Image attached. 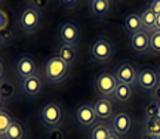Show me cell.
<instances>
[{"mask_svg":"<svg viewBox=\"0 0 160 139\" xmlns=\"http://www.w3.org/2000/svg\"><path fill=\"white\" fill-rule=\"evenodd\" d=\"M70 68L71 67L65 61L58 58L57 55L48 56L45 59V62H43V75L49 83L58 84V83H62L68 77Z\"/></svg>","mask_w":160,"mask_h":139,"instance_id":"1","label":"cell"},{"mask_svg":"<svg viewBox=\"0 0 160 139\" xmlns=\"http://www.w3.org/2000/svg\"><path fill=\"white\" fill-rule=\"evenodd\" d=\"M116 52L114 43L111 39L105 37V36H99L97 39H93L89 46V55L93 62L98 64H108L113 59Z\"/></svg>","mask_w":160,"mask_h":139,"instance_id":"2","label":"cell"},{"mask_svg":"<svg viewBox=\"0 0 160 139\" xmlns=\"http://www.w3.org/2000/svg\"><path fill=\"white\" fill-rule=\"evenodd\" d=\"M18 24L24 34H33L42 27V12L31 5H25L19 12Z\"/></svg>","mask_w":160,"mask_h":139,"instance_id":"3","label":"cell"},{"mask_svg":"<svg viewBox=\"0 0 160 139\" xmlns=\"http://www.w3.org/2000/svg\"><path fill=\"white\" fill-rule=\"evenodd\" d=\"M64 118V110L58 102H46L40 108V122L48 130H57Z\"/></svg>","mask_w":160,"mask_h":139,"instance_id":"4","label":"cell"},{"mask_svg":"<svg viewBox=\"0 0 160 139\" xmlns=\"http://www.w3.org/2000/svg\"><path fill=\"white\" fill-rule=\"evenodd\" d=\"M117 84H119V81L116 79L114 71H108V70L98 73L93 79V90L99 98L111 99Z\"/></svg>","mask_w":160,"mask_h":139,"instance_id":"5","label":"cell"},{"mask_svg":"<svg viewBox=\"0 0 160 139\" xmlns=\"http://www.w3.org/2000/svg\"><path fill=\"white\" fill-rule=\"evenodd\" d=\"M80 27L79 24L74 22V21H62L58 27L57 31V37L59 45H65V46H73L77 47L80 41Z\"/></svg>","mask_w":160,"mask_h":139,"instance_id":"6","label":"cell"},{"mask_svg":"<svg viewBox=\"0 0 160 139\" xmlns=\"http://www.w3.org/2000/svg\"><path fill=\"white\" fill-rule=\"evenodd\" d=\"M160 84L159 80V71L153 67H144L139 70L137 79L138 90H141L142 93H153L156 87Z\"/></svg>","mask_w":160,"mask_h":139,"instance_id":"7","label":"cell"},{"mask_svg":"<svg viewBox=\"0 0 160 139\" xmlns=\"http://www.w3.org/2000/svg\"><path fill=\"white\" fill-rule=\"evenodd\" d=\"M13 70H15V74H17L21 80H27L30 77L37 75L39 67H37V61H36L31 55L22 53V55H19V56L15 59Z\"/></svg>","mask_w":160,"mask_h":139,"instance_id":"8","label":"cell"},{"mask_svg":"<svg viewBox=\"0 0 160 139\" xmlns=\"http://www.w3.org/2000/svg\"><path fill=\"white\" fill-rule=\"evenodd\" d=\"M74 120L82 129H92L98 123L97 113L92 104H80L74 110Z\"/></svg>","mask_w":160,"mask_h":139,"instance_id":"9","label":"cell"},{"mask_svg":"<svg viewBox=\"0 0 160 139\" xmlns=\"http://www.w3.org/2000/svg\"><path fill=\"white\" fill-rule=\"evenodd\" d=\"M138 73H139V70L137 68V65L129 62V61L119 62L114 68V75L117 79V81L129 84V86H135L137 84Z\"/></svg>","mask_w":160,"mask_h":139,"instance_id":"10","label":"cell"},{"mask_svg":"<svg viewBox=\"0 0 160 139\" xmlns=\"http://www.w3.org/2000/svg\"><path fill=\"white\" fill-rule=\"evenodd\" d=\"M128 46L129 50L135 55H145L150 53V33L141 30L139 33L129 36L128 39Z\"/></svg>","mask_w":160,"mask_h":139,"instance_id":"11","label":"cell"},{"mask_svg":"<svg viewBox=\"0 0 160 139\" xmlns=\"http://www.w3.org/2000/svg\"><path fill=\"white\" fill-rule=\"evenodd\" d=\"M110 126L113 129V132L117 133L120 138H122V136H126V135L132 130V127H133V120H132V117L129 116L126 111H119V113H116L114 117L111 118Z\"/></svg>","mask_w":160,"mask_h":139,"instance_id":"12","label":"cell"},{"mask_svg":"<svg viewBox=\"0 0 160 139\" xmlns=\"http://www.w3.org/2000/svg\"><path fill=\"white\" fill-rule=\"evenodd\" d=\"M19 87H21V92L24 96H27L30 99H36L43 92V81L39 75H34L27 80H21Z\"/></svg>","mask_w":160,"mask_h":139,"instance_id":"13","label":"cell"},{"mask_svg":"<svg viewBox=\"0 0 160 139\" xmlns=\"http://www.w3.org/2000/svg\"><path fill=\"white\" fill-rule=\"evenodd\" d=\"M93 110L97 113L98 120H110L114 117V105L110 98H97L93 101Z\"/></svg>","mask_w":160,"mask_h":139,"instance_id":"14","label":"cell"},{"mask_svg":"<svg viewBox=\"0 0 160 139\" xmlns=\"http://www.w3.org/2000/svg\"><path fill=\"white\" fill-rule=\"evenodd\" d=\"M88 6H89L92 17L97 19L107 18L113 11V2H110V0H91Z\"/></svg>","mask_w":160,"mask_h":139,"instance_id":"15","label":"cell"},{"mask_svg":"<svg viewBox=\"0 0 160 139\" xmlns=\"http://www.w3.org/2000/svg\"><path fill=\"white\" fill-rule=\"evenodd\" d=\"M123 30L128 36H132L135 33H139L142 30V22H141V17L139 12H129L123 19Z\"/></svg>","mask_w":160,"mask_h":139,"instance_id":"16","label":"cell"},{"mask_svg":"<svg viewBox=\"0 0 160 139\" xmlns=\"http://www.w3.org/2000/svg\"><path fill=\"white\" fill-rule=\"evenodd\" d=\"M132 96H133V86L125 84V83H119L116 87L114 93L111 96V101H114L116 104H128L131 102Z\"/></svg>","mask_w":160,"mask_h":139,"instance_id":"17","label":"cell"},{"mask_svg":"<svg viewBox=\"0 0 160 139\" xmlns=\"http://www.w3.org/2000/svg\"><path fill=\"white\" fill-rule=\"evenodd\" d=\"M55 55H57L58 58H61L62 61H65V62L71 67V65H74L76 61H77V47L58 45L57 49H55Z\"/></svg>","mask_w":160,"mask_h":139,"instance_id":"18","label":"cell"},{"mask_svg":"<svg viewBox=\"0 0 160 139\" xmlns=\"http://www.w3.org/2000/svg\"><path fill=\"white\" fill-rule=\"evenodd\" d=\"M139 17H141V22H142L144 31H147V33L156 31V21H157V17L150 11L148 6H145V7H142V9L139 11Z\"/></svg>","mask_w":160,"mask_h":139,"instance_id":"19","label":"cell"},{"mask_svg":"<svg viewBox=\"0 0 160 139\" xmlns=\"http://www.w3.org/2000/svg\"><path fill=\"white\" fill-rule=\"evenodd\" d=\"M111 133H113V129H111L110 124L104 122H98L89 130V139H108V136Z\"/></svg>","mask_w":160,"mask_h":139,"instance_id":"20","label":"cell"},{"mask_svg":"<svg viewBox=\"0 0 160 139\" xmlns=\"http://www.w3.org/2000/svg\"><path fill=\"white\" fill-rule=\"evenodd\" d=\"M144 133H148L151 136L159 138L160 136V117H153V118H144Z\"/></svg>","mask_w":160,"mask_h":139,"instance_id":"21","label":"cell"},{"mask_svg":"<svg viewBox=\"0 0 160 139\" xmlns=\"http://www.w3.org/2000/svg\"><path fill=\"white\" fill-rule=\"evenodd\" d=\"M5 139H24V129L18 120L13 118V122L11 123L9 129L6 130Z\"/></svg>","mask_w":160,"mask_h":139,"instance_id":"22","label":"cell"},{"mask_svg":"<svg viewBox=\"0 0 160 139\" xmlns=\"http://www.w3.org/2000/svg\"><path fill=\"white\" fill-rule=\"evenodd\" d=\"M13 93H15V87L12 84V81L9 80H3L0 81V96L3 101H9L13 98Z\"/></svg>","mask_w":160,"mask_h":139,"instance_id":"23","label":"cell"},{"mask_svg":"<svg viewBox=\"0 0 160 139\" xmlns=\"http://www.w3.org/2000/svg\"><path fill=\"white\" fill-rule=\"evenodd\" d=\"M12 122H13V118L11 117V114L5 110H0V139H5L6 130L9 129Z\"/></svg>","mask_w":160,"mask_h":139,"instance_id":"24","label":"cell"},{"mask_svg":"<svg viewBox=\"0 0 160 139\" xmlns=\"http://www.w3.org/2000/svg\"><path fill=\"white\" fill-rule=\"evenodd\" d=\"M150 53L160 56V31L150 33Z\"/></svg>","mask_w":160,"mask_h":139,"instance_id":"25","label":"cell"},{"mask_svg":"<svg viewBox=\"0 0 160 139\" xmlns=\"http://www.w3.org/2000/svg\"><path fill=\"white\" fill-rule=\"evenodd\" d=\"M157 116H159V104L151 99V102L147 104L144 108V118H153Z\"/></svg>","mask_w":160,"mask_h":139,"instance_id":"26","label":"cell"},{"mask_svg":"<svg viewBox=\"0 0 160 139\" xmlns=\"http://www.w3.org/2000/svg\"><path fill=\"white\" fill-rule=\"evenodd\" d=\"M0 40H2V45H6L12 40V33L11 30L3 28V31H0Z\"/></svg>","mask_w":160,"mask_h":139,"instance_id":"27","label":"cell"},{"mask_svg":"<svg viewBox=\"0 0 160 139\" xmlns=\"http://www.w3.org/2000/svg\"><path fill=\"white\" fill-rule=\"evenodd\" d=\"M148 7H150V11L153 12L156 17H159L160 15V0H153V2H150Z\"/></svg>","mask_w":160,"mask_h":139,"instance_id":"28","label":"cell"},{"mask_svg":"<svg viewBox=\"0 0 160 139\" xmlns=\"http://www.w3.org/2000/svg\"><path fill=\"white\" fill-rule=\"evenodd\" d=\"M28 5H31L33 7H36V9H39V11L42 12V7H46V6H48V2H28Z\"/></svg>","mask_w":160,"mask_h":139,"instance_id":"29","label":"cell"},{"mask_svg":"<svg viewBox=\"0 0 160 139\" xmlns=\"http://www.w3.org/2000/svg\"><path fill=\"white\" fill-rule=\"evenodd\" d=\"M151 98H153V101H156L157 104L160 102V84L156 87L154 90H153V93H151Z\"/></svg>","mask_w":160,"mask_h":139,"instance_id":"30","label":"cell"},{"mask_svg":"<svg viewBox=\"0 0 160 139\" xmlns=\"http://www.w3.org/2000/svg\"><path fill=\"white\" fill-rule=\"evenodd\" d=\"M5 73H6V67H5V62L0 59V81L5 80Z\"/></svg>","mask_w":160,"mask_h":139,"instance_id":"31","label":"cell"},{"mask_svg":"<svg viewBox=\"0 0 160 139\" xmlns=\"http://www.w3.org/2000/svg\"><path fill=\"white\" fill-rule=\"evenodd\" d=\"M139 139H157L156 136H151V135H148V133H144L142 132V135L139 136Z\"/></svg>","mask_w":160,"mask_h":139,"instance_id":"32","label":"cell"},{"mask_svg":"<svg viewBox=\"0 0 160 139\" xmlns=\"http://www.w3.org/2000/svg\"><path fill=\"white\" fill-rule=\"evenodd\" d=\"M64 6H77L79 5V2H62Z\"/></svg>","mask_w":160,"mask_h":139,"instance_id":"33","label":"cell"},{"mask_svg":"<svg viewBox=\"0 0 160 139\" xmlns=\"http://www.w3.org/2000/svg\"><path fill=\"white\" fill-rule=\"evenodd\" d=\"M156 31H160V15L157 17V21H156Z\"/></svg>","mask_w":160,"mask_h":139,"instance_id":"34","label":"cell"},{"mask_svg":"<svg viewBox=\"0 0 160 139\" xmlns=\"http://www.w3.org/2000/svg\"><path fill=\"white\" fill-rule=\"evenodd\" d=\"M108 139H122V138H120V136H119L117 133H114V132H113V133H111V135L108 136Z\"/></svg>","mask_w":160,"mask_h":139,"instance_id":"35","label":"cell"},{"mask_svg":"<svg viewBox=\"0 0 160 139\" xmlns=\"http://www.w3.org/2000/svg\"><path fill=\"white\" fill-rule=\"evenodd\" d=\"M2 104H3V99H2V96H0V110H2Z\"/></svg>","mask_w":160,"mask_h":139,"instance_id":"36","label":"cell"},{"mask_svg":"<svg viewBox=\"0 0 160 139\" xmlns=\"http://www.w3.org/2000/svg\"><path fill=\"white\" fill-rule=\"evenodd\" d=\"M157 71H159V80H160V67H159V70H157Z\"/></svg>","mask_w":160,"mask_h":139,"instance_id":"37","label":"cell"},{"mask_svg":"<svg viewBox=\"0 0 160 139\" xmlns=\"http://www.w3.org/2000/svg\"><path fill=\"white\" fill-rule=\"evenodd\" d=\"M159 117H160V102H159Z\"/></svg>","mask_w":160,"mask_h":139,"instance_id":"38","label":"cell"},{"mask_svg":"<svg viewBox=\"0 0 160 139\" xmlns=\"http://www.w3.org/2000/svg\"><path fill=\"white\" fill-rule=\"evenodd\" d=\"M0 46H2V40H0Z\"/></svg>","mask_w":160,"mask_h":139,"instance_id":"39","label":"cell"},{"mask_svg":"<svg viewBox=\"0 0 160 139\" xmlns=\"http://www.w3.org/2000/svg\"><path fill=\"white\" fill-rule=\"evenodd\" d=\"M157 139H160V136H159V138H157Z\"/></svg>","mask_w":160,"mask_h":139,"instance_id":"40","label":"cell"}]
</instances>
